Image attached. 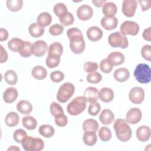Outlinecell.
Wrapping results in <instances>:
<instances>
[{"label":"cell","instance_id":"cell-18","mask_svg":"<svg viewBox=\"0 0 151 151\" xmlns=\"http://www.w3.org/2000/svg\"><path fill=\"white\" fill-rule=\"evenodd\" d=\"M136 137L141 142L147 141L150 137V129L147 126H141L136 130Z\"/></svg>","mask_w":151,"mask_h":151},{"label":"cell","instance_id":"cell-36","mask_svg":"<svg viewBox=\"0 0 151 151\" xmlns=\"http://www.w3.org/2000/svg\"><path fill=\"white\" fill-rule=\"evenodd\" d=\"M7 8L12 12H17L19 11L22 7V0H7L6 1Z\"/></svg>","mask_w":151,"mask_h":151},{"label":"cell","instance_id":"cell-46","mask_svg":"<svg viewBox=\"0 0 151 151\" xmlns=\"http://www.w3.org/2000/svg\"><path fill=\"white\" fill-rule=\"evenodd\" d=\"M64 31V27L60 24H56L51 26L49 28V32L53 36L61 35Z\"/></svg>","mask_w":151,"mask_h":151},{"label":"cell","instance_id":"cell-24","mask_svg":"<svg viewBox=\"0 0 151 151\" xmlns=\"http://www.w3.org/2000/svg\"><path fill=\"white\" fill-rule=\"evenodd\" d=\"M117 8L114 3L111 2H106L103 6L102 12L106 17H114L117 13Z\"/></svg>","mask_w":151,"mask_h":151},{"label":"cell","instance_id":"cell-55","mask_svg":"<svg viewBox=\"0 0 151 151\" xmlns=\"http://www.w3.org/2000/svg\"><path fill=\"white\" fill-rule=\"evenodd\" d=\"M8 32L6 29L1 28L0 29V41H4L8 39Z\"/></svg>","mask_w":151,"mask_h":151},{"label":"cell","instance_id":"cell-33","mask_svg":"<svg viewBox=\"0 0 151 151\" xmlns=\"http://www.w3.org/2000/svg\"><path fill=\"white\" fill-rule=\"evenodd\" d=\"M38 131L41 136L47 138L51 137L55 133V130L54 127L50 124L41 125L39 127Z\"/></svg>","mask_w":151,"mask_h":151},{"label":"cell","instance_id":"cell-43","mask_svg":"<svg viewBox=\"0 0 151 151\" xmlns=\"http://www.w3.org/2000/svg\"><path fill=\"white\" fill-rule=\"evenodd\" d=\"M27 136V133L25 130L22 129L16 130L13 133V138L14 140L19 143H21L23 139Z\"/></svg>","mask_w":151,"mask_h":151},{"label":"cell","instance_id":"cell-52","mask_svg":"<svg viewBox=\"0 0 151 151\" xmlns=\"http://www.w3.org/2000/svg\"><path fill=\"white\" fill-rule=\"evenodd\" d=\"M139 2L140 4V6L142 8V11H145L148 10L151 6V1L150 0H146L143 1L140 0L139 1Z\"/></svg>","mask_w":151,"mask_h":151},{"label":"cell","instance_id":"cell-6","mask_svg":"<svg viewBox=\"0 0 151 151\" xmlns=\"http://www.w3.org/2000/svg\"><path fill=\"white\" fill-rule=\"evenodd\" d=\"M75 91L74 85L71 83H65L62 84L57 92V99L60 103L67 102L73 95Z\"/></svg>","mask_w":151,"mask_h":151},{"label":"cell","instance_id":"cell-32","mask_svg":"<svg viewBox=\"0 0 151 151\" xmlns=\"http://www.w3.org/2000/svg\"><path fill=\"white\" fill-rule=\"evenodd\" d=\"M22 123L24 127L28 130H34L37 126L36 119L32 116H27L22 118Z\"/></svg>","mask_w":151,"mask_h":151},{"label":"cell","instance_id":"cell-53","mask_svg":"<svg viewBox=\"0 0 151 151\" xmlns=\"http://www.w3.org/2000/svg\"><path fill=\"white\" fill-rule=\"evenodd\" d=\"M1 48V59H0V63H4L6 62L8 60V54L6 51V50L3 47L2 45H0Z\"/></svg>","mask_w":151,"mask_h":151},{"label":"cell","instance_id":"cell-22","mask_svg":"<svg viewBox=\"0 0 151 151\" xmlns=\"http://www.w3.org/2000/svg\"><path fill=\"white\" fill-rule=\"evenodd\" d=\"M99 97L102 101L105 103L110 102L114 98V91L109 87L102 88L99 91Z\"/></svg>","mask_w":151,"mask_h":151},{"label":"cell","instance_id":"cell-7","mask_svg":"<svg viewBox=\"0 0 151 151\" xmlns=\"http://www.w3.org/2000/svg\"><path fill=\"white\" fill-rule=\"evenodd\" d=\"M108 42L110 45L114 48H126L129 45L127 38L119 31L111 33L109 36Z\"/></svg>","mask_w":151,"mask_h":151},{"label":"cell","instance_id":"cell-45","mask_svg":"<svg viewBox=\"0 0 151 151\" xmlns=\"http://www.w3.org/2000/svg\"><path fill=\"white\" fill-rule=\"evenodd\" d=\"M113 66L107 61V58L101 61L100 64V69L104 73H110L113 70Z\"/></svg>","mask_w":151,"mask_h":151},{"label":"cell","instance_id":"cell-4","mask_svg":"<svg viewBox=\"0 0 151 151\" xmlns=\"http://www.w3.org/2000/svg\"><path fill=\"white\" fill-rule=\"evenodd\" d=\"M133 75L136 80L140 83H149L151 78L150 68L146 64H139L134 71Z\"/></svg>","mask_w":151,"mask_h":151},{"label":"cell","instance_id":"cell-54","mask_svg":"<svg viewBox=\"0 0 151 151\" xmlns=\"http://www.w3.org/2000/svg\"><path fill=\"white\" fill-rule=\"evenodd\" d=\"M143 38L144 40L150 41H151V27H149L145 29L143 32Z\"/></svg>","mask_w":151,"mask_h":151},{"label":"cell","instance_id":"cell-50","mask_svg":"<svg viewBox=\"0 0 151 151\" xmlns=\"http://www.w3.org/2000/svg\"><path fill=\"white\" fill-rule=\"evenodd\" d=\"M141 54L143 58L147 61L151 60V46L145 45L141 50Z\"/></svg>","mask_w":151,"mask_h":151},{"label":"cell","instance_id":"cell-8","mask_svg":"<svg viewBox=\"0 0 151 151\" xmlns=\"http://www.w3.org/2000/svg\"><path fill=\"white\" fill-rule=\"evenodd\" d=\"M120 32L124 35H136L139 31V25L134 21H125L120 26Z\"/></svg>","mask_w":151,"mask_h":151},{"label":"cell","instance_id":"cell-13","mask_svg":"<svg viewBox=\"0 0 151 151\" xmlns=\"http://www.w3.org/2000/svg\"><path fill=\"white\" fill-rule=\"evenodd\" d=\"M142 114L141 110L136 107L130 109L126 116V121L130 124H134L139 123L142 119Z\"/></svg>","mask_w":151,"mask_h":151},{"label":"cell","instance_id":"cell-20","mask_svg":"<svg viewBox=\"0 0 151 151\" xmlns=\"http://www.w3.org/2000/svg\"><path fill=\"white\" fill-rule=\"evenodd\" d=\"M99 119L101 123L104 124H110L114 120V115L111 110L106 109L103 110L100 113Z\"/></svg>","mask_w":151,"mask_h":151},{"label":"cell","instance_id":"cell-12","mask_svg":"<svg viewBox=\"0 0 151 151\" xmlns=\"http://www.w3.org/2000/svg\"><path fill=\"white\" fill-rule=\"evenodd\" d=\"M93 15V8L88 5L84 4L79 6L77 10V15L80 20L87 21L90 19Z\"/></svg>","mask_w":151,"mask_h":151},{"label":"cell","instance_id":"cell-37","mask_svg":"<svg viewBox=\"0 0 151 151\" xmlns=\"http://www.w3.org/2000/svg\"><path fill=\"white\" fill-rule=\"evenodd\" d=\"M53 10L55 15L60 18L63 17L68 12L66 5L62 2L56 4L53 8Z\"/></svg>","mask_w":151,"mask_h":151},{"label":"cell","instance_id":"cell-21","mask_svg":"<svg viewBox=\"0 0 151 151\" xmlns=\"http://www.w3.org/2000/svg\"><path fill=\"white\" fill-rule=\"evenodd\" d=\"M113 76L116 81L119 82H124L129 78L130 73L126 68H119L114 71Z\"/></svg>","mask_w":151,"mask_h":151},{"label":"cell","instance_id":"cell-30","mask_svg":"<svg viewBox=\"0 0 151 151\" xmlns=\"http://www.w3.org/2000/svg\"><path fill=\"white\" fill-rule=\"evenodd\" d=\"M24 41L19 38H13L8 42V47L14 52H18L22 47Z\"/></svg>","mask_w":151,"mask_h":151},{"label":"cell","instance_id":"cell-3","mask_svg":"<svg viewBox=\"0 0 151 151\" xmlns=\"http://www.w3.org/2000/svg\"><path fill=\"white\" fill-rule=\"evenodd\" d=\"M86 100L84 96H78L73 99L67 105V111L72 116H77L81 113L86 108Z\"/></svg>","mask_w":151,"mask_h":151},{"label":"cell","instance_id":"cell-29","mask_svg":"<svg viewBox=\"0 0 151 151\" xmlns=\"http://www.w3.org/2000/svg\"><path fill=\"white\" fill-rule=\"evenodd\" d=\"M5 122L7 126L9 127H14L17 126L19 122V116L16 112H9L6 114Z\"/></svg>","mask_w":151,"mask_h":151},{"label":"cell","instance_id":"cell-14","mask_svg":"<svg viewBox=\"0 0 151 151\" xmlns=\"http://www.w3.org/2000/svg\"><path fill=\"white\" fill-rule=\"evenodd\" d=\"M84 97L88 103L96 102L99 98V91L96 87H87L84 92Z\"/></svg>","mask_w":151,"mask_h":151},{"label":"cell","instance_id":"cell-35","mask_svg":"<svg viewBox=\"0 0 151 151\" xmlns=\"http://www.w3.org/2000/svg\"><path fill=\"white\" fill-rule=\"evenodd\" d=\"M63 52V47L61 43L58 42H55L50 44L48 48V55L54 54L61 56Z\"/></svg>","mask_w":151,"mask_h":151},{"label":"cell","instance_id":"cell-5","mask_svg":"<svg viewBox=\"0 0 151 151\" xmlns=\"http://www.w3.org/2000/svg\"><path fill=\"white\" fill-rule=\"evenodd\" d=\"M22 146L26 151H40L44 149V141L39 137L27 136L22 141Z\"/></svg>","mask_w":151,"mask_h":151},{"label":"cell","instance_id":"cell-42","mask_svg":"<svg viewBox=\"0 0 151 151\" xmlns=\"http://www.w3.org/2000/svg\"><path fill=\"white\" fill-rule=\"evenodd\" d=\"M102 80V76L99 72H94L89 73L87 76V80L88 83L92 84H97Z\"/></svg>","mask_w":151,"mask_h":151},{"label":"cell","instance_id":"cell-49","mask_svg":"<svg viewBox=\"0 0 151 151\" xmlns=\"http://www.w3.org/2000/svg\"><path fill=\"white\" fill-rule=\"evenodd\" d=\"M64 78V74L60 71H55L50 74V79L54 83H59Z\"/></svg>","mask_w":151,"mask_h":151},{"label":"cell","instance_id":"cell-25","mask_svg":"<svg viewBox=\"0 0 151 151\" xmlns=\"http://www.w3.org/2000/svg\"><path fill=\"white\" fill-rule=\"evenodd\" d=\"M28 31L32 37L37 38L42 36L44 33L45 29L44 27L40 25L37 22H34L29 26Z\"/></svg>","mask_w":151,"mask_h":151},{"label":"cell","instance_id":"cell-2","mask_svg":"<svg viewBox=\"0 0 151 151\" xmlns=\"http://www.w3.org/2000/svg\"><path fill=\"white\" fill-rule=\"evenodd\" d=\"M113 127L116 136L119 140L125 142L131 138L132 130L124 119H118L116 120Z\"/></svg>","mask_w":151,"mask_h":151},{"label":"cell","instance_id":"cell-34","mask_svg":"<svg viewBox=\"0 0 151 151\" xmlns=\"http://www.w3.org/2000/svg\"><path fill=\"white\" fill-rule=\"evenodd\" d=\"M61 57L59 55L54 54L48 55L46 58L45 63L48 67L49 68H55L57 67L60 63Z\"/></svg>","mask_w":151,"mask_h":151},{"label":"cell","instance_id":"cell-23","mask_svg":"<svg viewBox=\"0 0 151 151\" xmlns=\"http://www.w3.org/2000/svg\"><path fill=\"white\" fill-rule=\"evenodd\" d=\"M17 110L24 114H29L32 110V106L31 103L25 100H22L18 102L17 104Z\"/></svg>","mask_w":151,"mask_h":151},{"label":"cell","instance_id":"cell-44","mask_svg":"<svg viewBox=\"0 0 151 151\" xmlns=\"http://www.w3.org/2000/svg\"><path fill=\"white\" fill-rule=\"evenodd\" d=\"M74 18L73 15L68 12L63 17L60 18V22L64 26H69L73 24Z\"/></svg>","mask_w":151,"mask_h":151},{"label":"cell","instance_id":"cell-16","mask_svg":"<svg viewBox=\"0 0 151 151\" xmlns=\"http://www.w3.org/2000/svg\"><path fill=\"white\" fill-rule=\"evenodd\" d=\"M118 24V19L115 17H103L101 19V25L106 30L115 29Z\"/></svg>","mask_w":151,"mask_h":151},{"label":"cell","instance_id":"cell-1","mask_svg":"<svg viewBox=\"0 0 151 151\" xmlns=\"http://www.w3.org/2000/svg\"><path fill=\"white\" fill-rule=\"evenodd\" d=\"M70 40V47L73 52L78 54L83 52L86 44L81 31L77 28H71L67 31Z\"/></svg>","mask_w":151,"mask_h":151},{"label":"cell","instance_id":"cell-11","mask_svg":"<svg viewBox=\"0 0 151 151\" xmlns=\"http://www.w3.org/2000/svg\"><path fill=\"white\" fill-rule=\"evenodd\" d=\"M47 44L43 40L36 41L32 44V54L37 57H40L45 55L47 51Z\"/></svg>","mask_w":151,"mask_h":151},{"label":"cell","instance_id":"cell-17","mask_svg":"<svg viewBox=\"0 0 151 151\" xmlns=\"http://www.w3.org/2000/svg\"><path fill=\"white\" fill-rule=\"evenodd\" d=\"M87 36L90 41H97L101 38L103 36V31L99 27L93 26L90 27L87 29Z\"/></svg>","mask_w":151,"mask_h":151},{"label":"cell","instance_id":"cell-56","mask_svg":"<svg viewBox=\"0 0 151 151\" xmlns=\"http://www.w3.org/2000/svg\"><path fill=\"white\" fill-rule=\"evenodd\" d=\"M93 4L97 7H101L103 6L106 2V0H93Z\"/></svg>","mask_w":151,"mask_h":151},{"label":"cell","instance_id":"cell-38","mask_svg":"<svg viewBox=\"0 0 151 151\" xmlns=\"http://www.w3.org/2000/svg\"><path fill=\"white\" fill-rule=\"evenodd\" d=\"M19 53L22 57H29L32 54V44L28 41H24L22 47L19 51Z\"/></svg>","mask_w":151,"mask_h":151},{"label":"cell","instance_id":"cell-28","mask_svg":"<svg viewBox=\"0 0 151 151\" xmlns=\"http://www.w3.org/2000/svg\"><path fill=\"white\" fill-rule=\"evenodd\" d=\"M37 23L42 27L48 26L52 21V17L51 15L47 12H41L39 14L37 18Z\"/></svg>","mask_w":151,"mask_h":151},{"label":"cell","instance_id":"cell-9","mask_svg":"<svg viewBox=\"0 0 151 151\" xmlns=\"http://www.w3.org/2000/svg\"><path fill=\"white\" fill-rule=\"evenodd\" d=\"M129 97L131 102L134 104H139L142 103L145 98V91L140 87L132 88L129 94Z\"/></svg>","mask_w":151,"mask_h":151},{"label":"cell","instance_id":"cell-19","mask_svg":"<svg viewBox=\"0 0 151 151\" xmlns=\"http://www.w3.org/2000/svg\"><path fill=\"white\" fill-rule=\"evenodd\" d=\"M18 96L17 88L14 87L7 88L3 94V99L6 103H11L16 100Z\"/></svg>","mask_w":151,"mask_h":151},{"label":"cell","instance_id":"cell-15","mask_svg":"<svg viewBox=\"0 0 151 151\" xmlns=\"http://www.w3.org/2000/svg\"><path fill=\"white\" fill-rule=\"evenodd\" d=\"M107 61L113 67L123 64L124 61V55L119 51L111 52L107 58Z\"/></svg>","mask_w":151,"mask_h":151},{"label":"cell","instance_id":"cell-47","mask_svg":"<svg viewBox=\"0 0 151 151\" xmlns=\"http://www.w3.org/2000/svg\"><path fill=\"white\" fill-rule=\"evenodd\" d=\"M100 110H101V106L100 104L98 102L96 101L90 104L88 108V112L91 116H95L98 114Z\"/></svg>","mask_w":151,"mask_h":151},{"label":"cell","instance_id":"cell-40","mask_svg":"<svg viewBox=\"0 0 151 151\" xmlns=\"http://www.w3.org/2000/svg\"><path fill=\"white\" fill-rule=\"evenodd\" d=\"M99 136L101 140L107 142L111 138V132L110 129L106 126H102L99 131Z\"/></svg>","mask_w":151,"mask_h":151},{"label":"cell","instance_id":"cell-48","mask_svg":"<svg viewBox=\"0 0 151 151\" xmlns=\"http://www.w3.org/2000/svg\"><path fill=\"white\" fill-rule=\"evenodd\" d=\"M98 68V64L95 62L87 61L84 64V70L86 72L91 73L96 72Z\"/></svg>","mask_w":151,"mask_h":151},{"label":"cell","instance_id":"cell-31","mask_svg":"<svg viewBox=\"0 0 151 151\" xmlns=\"http://www.w3.org/2000/svg\"><path fill=\"white\" fill-rule=\"evenodd\" d=\"M99 128V124L97 122L92 119L86 120L83 123V129L84 132L94 131L96 132Z\"/></svg>","mask_w":151,"mask_h":151},{"label":"cell","instance_id":"cell-39","mask_svg":"<svg viewBox=\"0 0 151 151\" xmlns=\"http://www.w3.org/2000/svg\"><path fill=\"white\" fill-rule=\"evenodd\" d=\"M4 78L5 81L9 85H14L18 81V76L12 70H9L5 72Z\"/></svg>","mask_w":151,"mask_h":151},{"label":"cell","instance_id":"cell-27","mask_svg":"<svg viewBox=\"0 0 151 151\" xmlns=\"http://www.w3.org/2000/svg\"><path fill=\"white\" fill-rule=\"evenodd\" d=\"M32 76L37 80H43L47 75V70L41 65L34 67L31 71Z\"/></svg>","mask_w":151,"mask_h":151},{"label":"cell","instance_id":"cell-26","mask_svg":"<svg viewBox=\"0 0 151 151\" xmlns=\"http://www.w3.org/2000/svg\"><path fill=\"white\" fill-rule=\"evenodd\" d=\"M83 139L84 143L87 146H93L94 145L97 140V137L96 132L94 131H86L83 136Z\"/></svg>","mask_w":151,"mask_h":151},{"label":"cell","instance_id":"cell-41","mask_svg":"<svg viewBox=\"0 0 151 151\" xmlns=\"http://www.w3.org/2000/svg\"><path fill=\"white\" fill-rule=\"evenodd\" d=\"M50 110L51 114L54 117L64 114V111L62 107L57 102H52L51 103Z\"/></svg>","mask_w":151,"mask_h":151},{"label":"cell","instance_id":"cell-10","mask_svg":"<svg viewBox=\"0 0 151 151\" xmlns=\"http://www.w3.org/2000/svg\"><path fill=\"white\" fill-rule=\"evenodd\" d=\"M137 6V2L136 0H124L123 1L122 11L123 14L127 17L134 16Z\"/></svg>","mask_w":151,"mask_h":151},{"label":"cell","instance_id":"cell-51","mask_svg":"<svg viewBox=\"0 0 151 151\" xmlns=\"http://www.w3.org/2000/svg\"><path fill=\"white\" fill-rule=\"evenodd\" d=\"M55 123L59 127H64L67 124L68 119L64 114H63L55 117Z\"/></svg>","mask_w":151,"mask_h":151},{"label":"cell","instance_id":"cell-57","mask_svg":"<svg viewBox=\"0 0 151 151\" xmlns=\"http://www.w3.org/2000/svg\"><path fill=\"white\" fill-rule=\"evenodd\" d=\"M20 150V149L16 146H11V147L8 149V150Z\"/></svg>","mask_w":151,"mask_h":151}]
</instances>
